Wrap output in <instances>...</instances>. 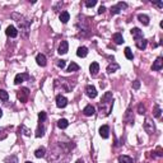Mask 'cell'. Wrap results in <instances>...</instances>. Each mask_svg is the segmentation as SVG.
<instances>
[{
  "instance_id": "6da1fadb",
  "label": "cell",
  "mask_w": 163,
  "mask_h": 163,
  "mask_svg": "<svg viewBox=\"0 0 163 163\" xmlns=\"http://www.w3.org/2000/svg\"><path fill=\"white\" fill-rule=\"evenodd\" d=\"M126 8H127V4H126V3L120 1L117 5H115V7L111 8L110 12H111V14H119V13H120L122 9H126Z\"/></svg>"
},
{
  "instance_id": "277c9868",
  "label": "cell",
  "mask_w": 163,
  "mask_h": 163,
  "mask_svg": "<svg viewBox=\"0 0 163 163\" xmlns=\"http://www.w3.org/2000/svg\"><path fill=\"white\" fill-rule=\"evenodd\" d=\"M28 96H29V91L27 88H22L21 91L18 92V98L21 99V102H26Z\"/></svg>"
},
{
  "instance_id": "8992f818",
  "label": "cell",
  "mask_w": 163,
  "mask_h": 163,
  "mask_svg": "<svg viewBox=\"0 0 163 163\" xmlns=\"http://www.w3.org/2000/svg\"><path fill=\"white\" fill-rule=\"evenodd\" d=\"M68 50H69V43H68V41H61L60 46H59V48H58V52L60 54V55H64V54L68 52Z\"/></svg>"
},
{
  "instance_id": "836d02e7",
  "label": "cell",
  "mask_w": 163,
  "mask_h": 163,
  "mask_svg": "<svg viewBox=\"0 0 163 163\" xmlns=\"http://www.w3.org/2000/svg\"><path fill=\"white\" fill-rule=\"evenodd\" d=\"M65 65H66V62H65V60H59V61H58V66L60 68V69H64Z\"/></svg>"
},
{
  "instance_id": "603a6c76",
  "label": "cell",
  "mask_w": 163,
  "mask_h": 163,
  "mask_svg": "<svg viewBox=\"0 0 163 163\" xmlns=\"http://www.w3.org/2000/svg\"><path fill=\"white\" fill-rule=\"evenodd\" d=\"M119 163H134V161L127 156H120L119 157Z\"/></svg>"
},
{
  "instance_id": "1f68e13d",
  "label": "cell",
  "mask_w": 163,
  "mask_h": 163,
  "mask_svg": "<svg viewBox=\"0 0 163 163\" xmlns=\"http://www.w3.org/2000/svg\"><path fill=\"white\" fill-rule=\"evenodd\" d=\"M19 129H22V130H23V134L24 135H31V130H29V129H27V127L26 126H24V125H22V126L19 127Z\"/></svg>"
},
{
  "instance_id": "e0dca14e",
  "label": "cell",
  "mask_w": 163,
  "mask_h": 163,
  "mask_svg": "<svg viewBox=\"0 0 163 163\" xmlns=\"http://www.w3.org/2000/svg\"><path fill=\"white\" fill-rule=\"evenodd\" d=\"M43 134H45V126H43V122H40L38 127H37V131H36V138L43 136Z\"/></svg>"
},
{
  "instance_id": "3957f363",
  "label": "cell",
  "mask_w": 163,
  "mask_h": 163,
  "mask_svg": "<svg viewBox=\"0 0 163 163\" xmlns=\"http://www.w3.org/2000/svg\"><path fill=\"white\" fill-rule=\"evenodd\" d=\"M66 105H68V99L65 98L64 96H61V94L56 96V106H58L59 108H64Z\"/></svg>"
},
{
  "instance_id": "f546056e",
  "label": "cell",
  "mask_w": 163,
  "mask_h": 163,
  "mask_svg": "<svg viewBox=\"0 0 163 163\" xmlns=\"http://www.w3.org/2000/svg\"><path fill=\"white\" fill-rule=\"evenodd\" d=\"M97 4V1L96 0H87L85 1V7H88V8H92V7H94V5Z\"/></svg>"
},
{
  "instance_id": "83f0119b",
  "label": "cell",
  "mask_w": 163,
  "mask_h": 163,
  "mask_svg": "<svg viewBox=\"0 0 163 163\" xmlns=\"http://www.w3.org/2000/svg\"><path fill=\"white\" fill-rule=\"evenodd\" d=\"M8 98H9L8 92L4 91V89H0V99H3V101H8Z\"/></svg>"
},
{
  "instance_id": "5bb4252c",
  "label": "cell",
  "mask_w": 163,
  "mask_h": 163,
  "mask_svg": "<svg viewBox=\"0 0 163 163\" xmlns=\"http://www.w3.org/2000/svg\"><path fill=\"white\" fill-rule=\"evenodd\" d=\"M36 61L40 66H45L46 65V56L43 55V54H38V55L36 56Z\"/></svg>"
},
{
  "instance_id": "52a82bcc",
  "label": "cell",
  "mask_w": 163,
  "mask_h": 163,
  "mask_svg": "<svg viewBox=\"0 0 163 163\" xmlns=\"http://www.w3.org/2000/svg\"><path fill=\"white\" fill-rule=\"evenodd\" d=\"M99 135L103 138V139H107L110 136V127L107 125H103V126L99 127Z\"/></svg>"
},
{
  "instance_id": "4fadbf2b",
  "label": "cell",
  "mask_w": 163,
  "mask_h": 163,
  "mask_svg": "<svg viewBox=\"0 0 163 163\" xmlns=\"http://www.w3.org/2000/svg\"><path fill=\"white\" fill-rule=\"evenodd\" d=\"M112 41L116 43V45H121V43H124V37H122L121 33H113L112 34Z\"/></svg>"
},
{
  "instance_id": "d6986e66",
  "label": "cell",
  "mask_w": 163,
  "mask_h": 163,
  "mask_svg": "<svg viewBox=\"0 0 163 163\" xmlns=\"http://www.w3.org/2000/svg\"><path fill=\"white\" fill-rule=\"evenodd\" d=\"M70 19V14L68 12H61L60 13V21H61V23H68Z\"/></svg>"
},
{
  "instance_id": "2e32d148",
  "label": "cell",
  "mask_w": 163,
  "mask_h": 163,
  "mask_svg": "<svg viewBox=\"0 0 163 163\" xmlns=\"http://www.w3.org/2000/svg\"><path fill=\"white\" fill-rule=\"evenodd\" d=\"M24 79H28V75L27 74H17L15 75V78H14V83L15 84H21V83H23Z\"/></svg>"
},
{
  "instance_id": "7c38bea8",
  "label": "cell",
  "mask_w": 163,
  "mask_h": 163,
  "mask_svg": "<svg viewBox=\"0 0 163 163\" xmlns=\"http://www.w3.org/2000/svg\"><path fill=\"white\" fill-rule=\"evenodd\" d=\"M163 66V59L159 56V58L156 59V61L153 62V66H152V69L153 70H161Z\"/></svg>"
},
{
  "instance_id": "5b68a950",
  "label": "cell",
  "mask_w": 163,
  "mask_h": 163,
  "mask_svg": "<svg viewBox=\"0 0 163 163\" xmlns=\"http://www.w3.org/2000/svg\"><path fill=\"white\" fill-rule=\"evenodd\" d=\"M144 130H145L148 134H153L154 133V125L149 119H146L145 122H144Z\"/></svg>"
},
{
  "instance_id": "74e56055",
  "label": "cell",
  "mask_w": 163,
  "mask_h": 163,
  "mask_svg": "<svg viewBox=\"0 0 163 163\" xmlns=\"http://www.w3.org/2000/svg\"><path fill=\"white\" fill-rule=\"evenodd\" d=\"M156 5H157V7H159V8H162L163 7V3H156Z\"/></svg>"
},
{
  "instance_id": "ffe728a7",
  "label": "cell",
  "mask_w": 163,
  "mask_h": 163,
  "mask_svg": "<svg viewBox=\"0 0 163 163\" xmlns=\"http://www.w3.org/2000/svg\"><path fill=\"white\" fill-rule=\"evenodd\" d=\"M119 68H120V65H119L117 62H112V64H110L107 66V73H110V74H111V73H115Z\"/></svg>"
},
{
  "instance_id": "484cf974",
  "label": "cell",
  "mask_w": 163,
  "mask_h": 163,
  "mask_svg": "<svg viewBox=\"0 0 163 163\" xmlns=\"http://www.w3.org/2000/svg\"><path fill=\"white\" fill-rule=\"evenodd\" d=\"M124 52H125V56H126L127 60H133V59H134V55H133V51H131V48H130V47L125 48Z\"/></svg>"
},
{
  "instance_id": "60d3db41",
  "label": "cell",
  "mask_w": 163,
  "mask_h": 163,
  "mask_svg": "<svg viewBox=\"0 0 163 163\" xmlns=\"http://www.w3.org/2000/svg\"><path fill=\"white\" fill-rule=\"evenodd\" d=\"M26 163H32V162H26Z\"/></svg>"
},
{
  "instance_id": "cb8c5ba5",
  "label": "cell",
  "mask_w": 163,
  "mask_h": 163,
  "mask_svg": "<svg viewBox=\"0 0 163 163\" xmlns=\"http://www.w3.org/2000/svg\"><path fill=\"white\" fill-rule=\"evenodd\" d=\"M45 153H46V149L43 148V146H41V148H38L34 152V156H36L37 158H42V157H45Z\"/></svg>"
},
{
  "instance_id": "d590c367",
  "label": "cell",
  "mask_w": 163,
  "mask_h": 163,
  "mask_svg": "<svg viewBox=\"0 0 163 163\" xmlns=\"http://www.w3.org/2000/svg\"><path fill=\"white\" fill-rule=\"evenodd\" d=\"M105 10H106V8L103 7V5H102V7H99V9H98V14H102V13H105Z\"/></svg>"
},
{
  "instance_id": "8fae6325",
  "label": "cell",
  "mask_w": 163,
  "mask_h": 163,
  "mask_svg": "<svg viewBox=\"0 0 163 163\" xmlns=\"http://www.w3.org/2000/svg\"><path fill=\"white\" fill-rule=\"evenodd\" d=\"M131 34H133V37L135 38V41H138V40H140V38H143V31H140L139 28H133L131 29Z\"/></svg>"
},
{
  "instance_id": "7402d4cb",
  "label": "cell",
  "mask_w": 163,
  "mask_h": 163,
  "mask_svg": "<svg viewBox=\"0 0 163 163\" xmlns=\"http://www.w3.org/2000/svg\"><path fill=\"white\" fill-rule=\"evenodd\" d=\"M58 126L60 127V129H66V127L69 126V121H68L66 119H60V120L58 121Z\"/></svg>"
},
{
  "instance_id": "f1b7e54d",
  "label": "cell",
  "mask_w": 163,
  "mask_h": 163,
  "mask_svg": "<svg viewBox=\"0 0 163 163\" xmlns=\"http://www.w3.org/2000/svg\"><path fill=\"white\" fill-rule=\"evenodd\" d=\"M46 117H47V115H46L45 111H41V112L38 113V120H40V122H45Z\"/></svg>"
},
{
  "instance_id": "7a4b0ae2",
  "label": "cell",
  "mask_w": 163,
  "mask_h": 163,
  "mask_svg": "<svg viewBox=\"0 0 163 163\" xmlns=\"http://www.w3.org/2000/svg\"><path fill=\"white\" fill-rule=\"evenodd\" d=\"M85 94L89 97V98H96L97 97V89L94 88L93 85H87L85 87Z\"/></svg>"
},
{
  "instance_id": "44dd1931",
  "label": "cell",
  "mask_w": 163,
  "mask_h": 163,
  "mask_svg": "<svg viewBox=\"0 0 163 163\" xmlns=\"http://www.w3.org/2000/svg\"><path fill=\"white\" fill-rule=\"evenodd\" d=\"M138 19H139L140 23H143L144 26H148L149 24V17L145 14H139L138 15Z\"/></svg>"
},
{
  "instance_id": "e575fe53",
  "label": "cell",
  "mask_w": 163,
  "mask_h": 163,
  "mask_svg": "<svg viewBox=\"0 0 163 163\" xmlns=\"http://www.w3.org/2000/svg\"><path fill=\"white\" fill-rule=\"evenodd\" d=\"M133 88H134V89H139L140 88V82L139 80H135L134 83H133Z\"/></svg>"
},
{
  "instance_id": "30bf717a",
  "label": "cell",
  "mask_w": 163,
  "mask_h": 163,
  "mask_svg": "<svg viewBox=\"0 0 163 163\" xmlns=\"http://www.w3.org/2000/svg\"><path fill=\"white\" fill-rule=\"evenodd\" d=\"M83 113L85 116H93L94 113H96V110H94V107L92 105H88V106H85V107H84Z\"/></svg>"
},
{
  "instance_id": "9c48e42d",
  "label": "cell",
  "mask_w": 163,
  "mask_h": 163,
  "mask_svg": "<svg viewBox=\"0 0 163 163\" xmlns=\"http://www.w3.org/2000/svg\"><path fill=\"white\" fill-rule=\"evenodd\" d=\"M89 72H91V74L93 75V77L98 74V72H99V64L98 62H96V61L92 62L91 66H89Z\"/></svg>"
},
{
  "instance_id": "8d00e7d4",
  "label": "cell",
  "mask_w": 163,
  "mask_h": 163,
  "mask_svg": "<svg viewBox=\"0 0 163 163\" xmlns=\"http://www.w3.org/2000/svg\"><path fill=\"white\" fill-rule=\"evenodd\" d=\"M3 130H0V139H5L7 138V134H1Z\"/></svg>"
},
{
  "instance_id": "d6a6232c",
  "label": "cell",
  "mask_w": 163,
  "mask_h": 163,
  "mask_svg": "<svg viewBox=\"0 0 163 163\" xmlns=\"http://www.w3.org/2000/svg\"><path fill=\"white\" fill-rule=\"evenodd\" d=\"M138 112H139L140 115H143V113H145V107H144L143 105H139V106H138Z\"/></svg>"
},
{
  "instance_id": "ac0fdd59",
  "label": "cell",
  "mask_w": 163,
  "mask_h": 163,
  "mask_svg": "<svg viewBox=\"0 0 163 163\" xmlns=\"http://www.w3.org/2000/svg\"><path fill=\"white\" fill-rule=\"evenodd\" d=\"M135 45H136V47L139 48V50H144V48L146 47V40L140 38V40L135 41Z\"/></svg>"
},
{
  "instance_id": "f35d334b",
  "label": "cell",
  "mask_w": 163,
  "mask_h": 163,
  "mask_svg": "<svg viewBox=\"0 0 163 163\" xmlns=\"http://www.w3.org/2000/svg\"><path fill=\"white\" fill-rule=\"evenodd\" d=\"M75 163H84V162H83V159H78V161L75 162Z\"/></svg>"
},
{
  "instance_id": "4316f807",
  "label": "cell",
  "mask_w": 163,
  "mask_h": 163,
  "mask_svg": "<svg viewBox=\"0 0 163 163\" xmlns=\"http://www.w3.org/2000/svg\"><path fill=\"white\" fill-rule=\"evenodd\" d=\"M153 115H154V117H157V119H159V117H161V115H162V110H161V107H159L158 105H156V106H154Z\"/></svg>"
},
{
  "instance_id": "4dcf8cb0",
  "label": "cell",
  "mask_w": 163,
  "mask_h": 163,
  "mask_svg": "<svg viewBox=\"0 0 163 163\" xmlns=\"http://www.w3.org/2000/svg\"><path fill=\"white\" fill-rule=\"evenodd\" d=\"M7 163H18V159L15 156H12L10 158H7V161H5Z\"/></svg>"
},
{
  "instance_id": "ab89813d",
  "label": "cell",
  "mask_w": 163,
  "mask_h": 163,
  "mask_svg": "<svg viewBox=\"0 0 163 163\" xmlns=\"http://www.w3.org/2000/svg\"><path fill=\"white\" fill-rule=\"evenodd\" d=\"M3 116V111H1V108H0V117Z\"/></svg>"
},
{
  "instance_id": "d4e9b609",
  "label": "cell",
  "mask_w": 163,
  "mask_h": 163,
  "mask_svg": "<svg viewBox=\"0 0 163 163\" xmlns=\"http://www.w3.org/2000/svg\"><path fill=\"white\" fill-rule=\"evenodd\" d=\"M79 70V65L75 64V62H70V65L68 66V72L73 73V72H78Z\"/></svg>"
},
{
  "instance_id": "9a60e30c",
  "label": "cell",
  "mask_w": 163,
  "mask_h": 163,
  "mask_svg": "<svg viewBox=\"0 0 163 163\" xmlns=\"http://www.w3.org/2000/svg\"><path fill=\"white\" fill-rule=\"evenodd\" d=\"M77 55L79 56V58H85V56L88 55V48L84 47V46H80L77 51Z\"/></svg>"
},
{
  "instance_id": "ba28073f",
  "label": "cell",
  "mask_w": 163,
  "mask_h": 163,
  "mask_svg": "<svg viewBox=\"0 0 163 163\" xmlns=\"http://www.w3.org/2000/svg\"><path fill=\"white\" fill-rule=\"evenodd\" d=\"M5 33H7V36H9V37H17L18 36V31H17V28H15L14 26L8 27L7 31H5Z\"/></svg>"
}]
</instances>
